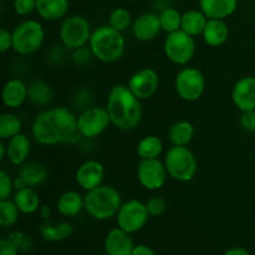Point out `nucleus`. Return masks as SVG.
Returning <instances> with one entry per match:
<instances>
[{
    "instance_id": "f257e3e1",
    "label": "nucleus",
    "mask_w": 255,
    "mask_h": 255,
    "mask_svg": "<svg viewBox=\"0 0 255 255\" xmlns=\"http://www.w3.org/2000/svg\"><path fill=\"white\" fill-rule=\"evenodd\" d=\"M31 136L42 146L75 144L82 138L77 117L67 107H52L40 112L32 121Z\"/></svg>"
},
{
    "instance_id": "f03ea898",
    "label": "nucleus",
    "mask_w": 255,
    "mask_h": 255,
    "mask_svg": "<svg viewBox=\"0 0 255 255\" xmlns=\"http://www.w3.org/2000/svg\"><path fill=\"white\" fill-rule=\"evenodd\" d=\"M106 110L111 119V124L122 131L136 128L143 115L141 100L127 85L122 84L111 87L107 97Z\"/></svg>"
},
{
    "instance_id": "7ed1b4c3",
    "label": "nucleus",
    "mask_w": 255,
    "mask_h": 255,
    "mask_svg": "<svg viewBox=\"0 0 255 255\" xmlns=\"http://www.w3.org/2000/svg\"><path fill=\"white\" fill-rule=\"evenodd\" d=\"M89 47L94 57L105 64L119 61L126 50V40L121 31L110 25H104L92 31Z\"/></svg>"
},
{
    "instance_id": "20e7f679",
    "label": "nucleus",
    "mask_w": 255,
    "mask_h": 255,
    "mask_svg": "<svg viewBox=\"0 0 255 255\" xmlns=\"http://www.w3.org/2000/svg\"><path fill=\"white\" fill-rule=\"evenodd\" d=\"M85 197V211L97 221H107L117 216L122 206V198L116 188L101 184L89 191Z\"/></svg>"
},
{
    "instance_id": "39448f33",
    "label": "nucleus",
    "mask_w": 255,
    "mask_h": 255,
    "mask_svg": "<svg viewBox=\"0 0 255 255\" xmlns=\"http://www.w3.org/2000/svg\"><path fill=\"white\" fill-rule=\"evenodd\" d=\"M168 176L181 183H187L196 177L198 163L193 152L187 146H172L164 157Z\"/></svg>"
},
{
    "instance_id": "423d86ee",
    "label": "nucleus",
    "mask_w": 255,
    "mask_h": 255,
    "mask_svg": "<svg viewBox=\"0 0 255 255\" xmlns=\"http://www.w3.org/2000/svg\"><path fill=\"white\" fill-rule=\"evenodd\" d=\"M12 50L19 55H31L39 51L45 40V31L37 20H24L11 31Z\"/></svg>"
},
{
    "instance_id": "0eeeda50",
    "label": "nucleus",
    "mask_w": 255,
    "mask_h": 255,
    "mask_svg": "<svg viewBox=\"0 0 255 255\" xmlns=\"http://www.w3.org/2000/svg\"><path fill=\"white\" fill-rule=\"evenodd\" d=\"M92 30L86 17L81 15H70L65 17L60 26V41L66 50L74 51L86 46L91 37Z\"/></svg>"
},
{
    "instance_id": "6e6552de",
    "label": "nucleus",
    "mask_w": 255,
    "mask_h": 255,
    "mask_svg": "<svg viewBox=\"0 0 255 255\" xmlns=\"http://www.w3.org/2000/svg\"><path fill=\"white\" fill-rule=\"evenodd\" d=\"M163 51L167 59L174 65L186 66L196 54V40L182 29L171 32L164 39Z\"/></svg>"
},
{
    "instance_id": "1a4fd4ad",
    "label": "nucleus",
    "mask_w": 255,
    "mask_h": 255,
    "mask_svg": "<svg viewBox=\"0 0 255 255\" xmlns=\"http://www.w3.org/2000/svg\"><path fill=\"white\" fill-rule=\"evenodd\" d=\"M174 89L183 101H198L206 90V77L197 67L186 66L179 70L176 75Z\"/></svg>"
},
{
    "instance_id": "9d476101",
    "label": "nucleus",
    "mask_w": 255,
    "mask_h": 255,
    "mask_svg": "<svg viewBox=\"0 0 255 255\" xmlns=\"http://www.w3.org/2000/svg\"><path fill=\"white\" fill-rule=\"evenodd\" d=\"M149 213L147 211L146 203L138 199H131L122 203L119 213L116 216L117 226L129 234H133L143 229L148 222Z\"/></svg>"
},
{
    "instance_id": "9b49d317",
    "label": "nucleus",
    "mask_w": 255,
    "mask_h": 255,
    "mask_svg": "<svg viewBox=\"0 0 255 255\" xmlns=\"http://www.w3.org/2000/svg\"><path fill=\"white\" fill-rule=\"evenodd\" d=\"M111 124V119L106 109L87 107L77 117V128L84 138H96L104 133Z\"/></svg>"
},
{
    "instance_id": "f8f14e48",
    "label": "nucleus",
    "mask_w": 255,
    "mask_h": 255,
    "mask_svg": "<svg viewBox=\"0 0 255 255\" xmlns=\"http://www.w3.org/2000/svg\"><path fill=\"white\" fill-rule=\"evenodd\" d=\"M167 172L164 162L158 158L141 159L137 166V179L144 189L154 192L161 189L167 181Z\"/></svg>"
},
{
    "instance_id": "ddd939ff",
    "label": "nucleus",
    "mask_w": 255,
    "mask_h": 255,
    "mask_svg": "<svg viewBox=\"0 0 255 255\" xmlns=\"http://www.w3.org/2000/svg\"><path fill=\"white\" fill-rule=\"evenodd\" d=\"M159 76L157 71L152 67H143L128 79L127 86L141 101L148 100L153 96L158 90Z\"/></svg>"
},
{
    "instance_id": "4468645a",
    "label": "nucleus",
    "mask_w": 255,
    "mask_h": 255,
    "mask_svg": "<svg viewBox=\"0 0 255 255\" xmlns=\"http://www.w3.org/2000/svg\"><path fill=\"white\" fill-rule=\"evenodd\" d=\"M105 178V168L96 159H89L79 166L75 172V181L77 186L89 192L102 184Z\"/></svg>"
},
{
    "instance_id": "2eb2a0df",
    "label": "nucleus",
    "mask_w": 255,
    "mask_h": 255,
    "mask_svg": "<svg viewBox=\"0 0 255 255\" xmlns=\"http://www.w3.org/2000/svg\"><path fill=\"white\" fill-rule=\"evenodd\" d=\"M232 100L242 112L255 110V76L239 79L232 90Z\"/></svg>"
},
{
    "instance_id": "dca6fc26",
    "label": "nucleus",
    "mask_w": 255,
    "mask_h": 255,
    "mask_svg": "<svg viewBox=\"0 0 255 255\" xmlns=\"http://www.w3.org/2000/svg\"><path fill=\"white\" fill-rule=\"evenodd\" d=\"M161 31L159 15L156 12H143L132 24V34L139 41H152Z\"/></svg>"
},
{
    "instance_id": "f3484780",
    "label": "nucleus",
    "mask_w": 255,
    "mask_h": 255,
    "mask_svg": "<svg viewBox=\"0 0 255 255\" xmlns=\"http://www.w3.org/2000/svg\"><path fill=\"white\" fill-rule=\"evenodd\" d=\"M134 244L131 234L121 228H114L105 238V252L107 255H132Z\"/></svg>"
},
{
    "instance_id": "a211bd4d",
    "label": "nucleus",
    "mask_w": 255,
    "mask_h": 255,
    "mask_svg": "<svg viewBox=\"0 0 255 255\" xmlns=\"http://www.w3.org/2000/svg\"><path fill=\"white\" fill-rule=\"evenodd\" d=\"M1 99L6 107L17 109L29 99V87L20 79L9 80L2 87Z\"/></svg>"
},
{
    "instance_id": "6ab92c4d",
    "label": "nucleus",
    "mask_w": 255,
    "mask_h": 255,
    "mask_svg": "<svg viewBox=\"0 0 255 255\" xmlns=\"http://www.w3.org/2000/svg\"><path fill=\"white\" fill-rule=\"evenodd\" d=\"M6 158L14 166H22L26 163L27 157L31 152V142L30 138L24 133H19L16 136L7 139L6 143Z\"/></svg>"
},
{
    "instance_id": "aec40b11",
    "label": "nucleus",
    "mask_w": 255,
    "mask_h": 255,
    "mask_svg": "<svg viewBox=\"0 0 255 255\" xmlns=\"http://www.w3.org/2000/svg\"><path fill=\"white\" fill-rule=\"evenodd\" d=\"M199 7L208 19L224 20L238 7V0H199Z\"/></svg>"
},
{
    "instance_id": "412c9836",
    "label": "nucleus",
    "mask_w": 255,
    "mask_h": 255,
    "mask_svg": "<svg viewBox=\"0 0 255 255\" xmlns=\"http://www.w3.org/2000/svg\"><path fill=\"white\" fill-rule=\"evenodd\" d=\"M202 36L208 46L219 47L226 44L228 40L229 27L224 20L208 19Z\"/></svg>"
},
{
    "instance_id": "4be33fe9",
    "label": "nucleus",
    "mask_w": 255,
    "mask_h": 255,
    "mask_svg": "<svg viewBox=\"0 0 255 255\" xmlns=\"http://www.w3.org/2000/svg\"><path fill=\"white\" fill-rule=\"evenodd\" d=\"M56 209L61 216L72 218L85 209V197L76 191H67L59 197L56 202Z\"/></svg>"
},
{
    "instance_id": "5701e85b",
    "label": "nucleus",
    "mask_w": 255,
    "mask_h": 255,
    "mask_svg": "<svg viewBox=\"0 0 255 255\" xmlns=\"http://www.w3.org/2000/svg\"><path fill=\"white\" fill-rule=\"evenodd\" d=\"M69 6V0H36V12L47 21H56L66 16Z\"/></svg>"
},
{
    "instance_id": "b1692460",
    "label": "nucleus",
    "mask_w": 255,
    "mask_h": 255,
    "mask_svg": "<svg viewBox=\"0 0 255 255\" xmlns=\"http://www.w3.org/2000/svg\"><path fill=\"white\" fill-rule=\"evenodd\" d=\"M39 231L45 241L50 242V243H57V242H62L71 237L74 227L67 222L54 223V222H50L47 219L39 227Z\"/></svg>"
},
{
    "instance_id": "393cba45",
    "label": "nucleus",
    "mask_w": 255,
    "mask_h": 255,
    "mask_svg": "<svg viewBox=\"0 0 255 255\" xmlns=\"http://www.w3.org/2000/svg\"><path fill=\"white\" fill-rule=\"evenodd\" d=\"M12 201L15 202L21 214H32L41 207L39 194L32 187H25L15 191Z\"/></svg>"
},
{
    "instance_id": "a878e982",
    "label": "nucleus",
    "mask_w": 255,
    "mask_h": 255,
    "mask_svg": "<svg viewBox=\"0 0 255 255\" xmlns=\"http://www.w3.org/2000/svg\"><path fill=\"white\" fill-rule=\"evenodd\" d=\"M19 176L25 181L29 187L36 188L44 184L47 178V168L39 162H26L20 166Z\"/></svg>"
},
{
    "instance_id": "bb28decb",
    "label": "nucleus",
    "mask_w": 255,
    "mask_h": 255,
    "mask_svg": "<svg viewBox=\"0 0 255 255\" xmlns=\"http://www.w3.org/2000/svg\"><path fill=\"white\" fill-rule=\"evenodd\" d=\"M208 22V17L202 10H189L182 15V27L183 31L196 37L203 34L204 27Z\"/></svg>"
},
{
    "instance_id": "cd10ccee",
    "label": "nucleus",
    "mask_w": 255,
    "mask_h": 255,
    "mask_svg": "<svg viewBox=\"0 0 255 255\" xmlns=\"http://www.w3.org/2000/svg\"><path fill=\"white\" fill-rule=\"evenodd\" d=\"M194 137V127L188 121H177L169 127L168 139L172 146H188Z\"/></svg>"
},
{
    "instance_id": "c85d7f7f",
    "label": "nucleus",
    "mask_w": 255,
    "mask_h": 255,
    "mask_svg": "<svg viewBox=\"0 0 255 255\" xmlns=\"http://www.w3.org/2000/svg\"><path fill=\"white\" fill-rule=\"evenodd\" d=\"M163 152V142L159 137L146 136L137 144V154L141 159H152L158 158Z\"/></svg>"
},
{
    "instance_id": "c756f323",
    "label": "nucleus",
    "mask_w": 255,
    "mask_h": 255,
    "mask_svg": "<svg viewBox=\"0 0 255 255\" xmlns=\"http://www.w3.org/2000/svg\"><path fill=\"white\" fill-rule=\"evenodd\" d=\"M27 87H29V100L31 104L39 107L47 106L54 96L51 86L45 81L36 80V81H32Z\"/></svg>"
},
{
    "instance_id": "7c9ffc66",
    "label": "nucleus",
    "mask_w": 255,
    "mask_h": 255,
    "mask_svg": "<svg viewBox=\"0 0 255 255\" xmlns=\"http://www.w3.org/2000/svg\"><path fill=\"white\" fill-rule=\"evenodd\" d=\"M21 120L11 112H4L0 115V138L10 139L11 137L21 133Z\"/></svg>"
},
{
    "instance_id": "2f4dec72",
    "label": "nucleus",
    "mask_w": 255,
    "mask_h": 255,
    "mask_svg": "<svg viewBox=\"0 0 255 255\" xmlns=\"http://www.w3.org/2000/svg\"><path fill=\"white\" fill-rule=\"evenodd\" d=\"M159 22H161L162 31H166L167 34L178 31L182 27V15L174 7H166L159 12Z\"/></svg>"
},
{
    "instance_id": "473e14b6",
    "label": "nucleus",
    "mask_w": 255,
    "mask_h": 255,
    "mask_svg": "<svg viewBox=\"0 0 255 255\" xmlns=\"http://www.w3.org/2000/svg\"><path fill=\"white\" fill-rule=\"evenodd\" d=\"M20 211L14 201L11 199H2L0 201V226L4 228H10L17 222Z\"/></svg>"
},
{
    "instance_id": "72a5a7b5",
    "label": "nucleus",
    "mask_w": 255,
    "mask_h": 255,
    "mask_svg": "<svg viewBox=\"0 0 255 255\" xmlns=\"http://www.w3.org/2000/svg\"><path fill=\"white\" fill-rule=\"evenodd\" d=\"M132 24L133 22H132L131 12L125 7H116L110 14L109 25L114 29L119 30V31H126L129 26H132Z\"/></svg>"
},
{
    "instance_id": "f704fd0d",
    "label": "nucleus",
    "mask_w": 255,
    "mask_h": 255,
    "mask_svg": "<svg viewBox=\"0 0 255 255\" xmlns=\"http://www.w3.org/2000/svg\"><path fill=\"white\" fill-rule=\"evenodd\" d=\"M146 207L149 216L157 218V217H162L164 213H166L167 202L164 201L162 197L154 196V197H151V198L146 202Z\"/></svg>"
},
{
    "instance_id": "c9c22d12",
    "label": "nucleus",
    "mask_w": 255,
    "mask_h": 255,
    "mask_svg": "<svg viewBox=\"0 0 255 255\" xmlns=\"http://www.w3.org/2000/svg\"><path fill=\"white\" fill-rule=\"evenodd\" d=\"M14 191V179L5 171L0 172V201L9 199Z\"/></svg>"
},
{
    "instance_id": "e433bc0d",
    "label": "nucleus",
    "mask_w": 255,
    "mask_h": 255,
    "mask_svg": "<svg viewBox=\"0 0 255 255\" xmlns=\"http://www.w3.org/2000/svg\"><path fill=\"white\" fill-rule=\"evenodd\" d=\"M91 57H94V55H92L89 46L79 47V49L72 51V61H74V64L76 66H86L91 61Z\"/></svg>"
},
{
    "instance_id": "4c0bfd02",
    "label": "nucleus",
    "mask_w": 255,
    "mask_h": 255,
    "mask_svg": "<svg viewBox=\"0 0 255 255\" xmlns=\"http://www.w3.org/2000/svg\"><path fill=\"white\" fill-rule=\"evenodd\" d=\"M14 11L20 16H26L36 10V0H14Z\"/></svg>"
},
{
    "instance_id": "58836bf2",
    "label": "nucleus",
    "mask_w": 255,
    "mask_h": 255,
    "mask_svg": "<svg viewBox=\"0 0 255 255\" xmlns=\"http://www.w3.org/2000/svg\"><path fill=\"white\" fill-rule=\"evenodd\" d=\"M241 126L243 127L244 131L255 133V110L242 112Z\"/></svg>"
},
{
    "instance_id": "ea45409f",
    "label": "nucleus",
    "mask_w": 255,
    "mask_h": 255,
    "mask_svg": "<svg viewBox=\"0 0 255 255\" xmlns=\"http://www.w3.org/2000/svg\"><path fill=\"white\" fill-rule=\"evenodd\" d=\"M0 255H19V247L10 238L0 239Z\"/></svg>"
},
{
    "instance_id": "a19ab883",
    "label": "nucleus",
    "mask_w": 255,
    "mask_h": 255,
    "mask_svg": "<svg viewBox=\"0 0 255 255\" xmlns=\"http://www.w3.org/2000/svg\"><path fill=\"white\" fill-rule=\"evenodd\" d=\"M10 49H12V35L11 32L2 27L0 29V51L4 54Z\"/></svg>"
},
{
    "instance_id": "79ce46f5",
    "label": "nucleus",
    "mask_w": 255,
    "mask_h": 255,
    "mask_svg": "<svg viewBox=\"0 0 255 255\" xmlns=\"http://www.w3.org/2000/svg\"><path fill=\"white\" fill-rule=\"evenodd\" d=\"M132 255H156V254H154L153 249L149 248L148 246L139 244V246H134Z\"/></svg>"
},
{
    "instance_id": "37998d69",
    "label": "nucleus",
    "mask_w": 255,
    "mask_h": 255,
    "mask_svg": "<svg viewBox=\"0 0 255 255\" xmlns=\"http://www.w3.org/2000/svg\"><path fill=\"white\" fill-rule=\"evenodd\" d=\"M224 255H251V253L247 249L241 248V247H234V248L228 249Z\"/></svg>"
},
{
    "instance_id": "c03bdc74",
    "label": "nucleus",
    "mask_w": 255,
    "mask_h": 255,
    "mask_svg": "<svg viewBox=\"0 0 255 255\" xmlns=\"http://www.w3.org/2000/svg\"><path fill=\"white\" fill-rule=\"evenodd\" d=\"M40 212V216L42 217V218L45 219V221H47V219L50 218V216H51V208H50L47 204H45V206H41L39 209Z\"/></svg>"
},
{
    "instance_id": "a18cd8bd",
    "label": "nucleus",
    "mask_w": 255,
    "mask_h": 255,
    "mask_svg": "<svg viewBox=\"0 0 255 255\" xmlns=\"http://www.w3.org/2000/svg\"><path fill=\"white\" fill-rule=\"evenodd\" d=\"M25 187H29V186H27V184L25 183L24 179H22L21 177H20L19 174H17L16 178H14V188H15V191H17V189L25 188Z\"/></svg>"
},
{
    "instance_id": "49530a36",
    "label": "nucleus",
    "mask_w": 255,
    "mask_h": 255,
    "mask_svg": "<svg viewBox=\"0 0 255 255\" xmlns=\"http://www.w3.org/2000/svg\"><path fill=\"white\" fill-rule=\"evenodd\" d=\"M7 152H6V144L4 143V142H0V161H2V159L6 157Z\"/></svg>"
},
{
    "instance_id": "de8ad7c7",
    "label": "nucleus",
    "mask_w": 255,
    "mask_h": 255,
    "mask_svg": "<svg viewBox=\"0 0 255 255\" xmlns=\"http://www.w3.org/2000/svg\"><path fill=\"white\" fill-rule=\"evenodd\" d=\"M128 1H136V0H128Z\"/></svg>"
}]
</instances>
